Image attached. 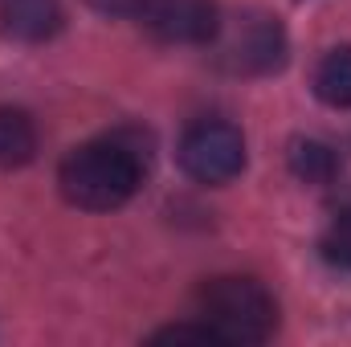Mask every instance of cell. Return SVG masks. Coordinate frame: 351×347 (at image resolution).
I'll list each match as a JSON object with an SVG mask.
<instances>
[{
  "mask_svg": "<svg viewBox=\"0 0 351 347\" xmlns=\"http://www.w3.org/2000/svg\"><path fill=\"white\" fill-rule=\"evenodd\" d=\"M180 168L200 184H229L245 168V135L225 119H200L180 139Z\"/></svg>",
  "mask_w": 351,
  "mask_h": 347,
  "instance_id": "277c9868",
  "label": "cell"
},
{
  "mask_svg": "<svg viewBox=\"0 0 351 347\" xmlns=\"http://www.w3.org/2000/svg\"><path fill=\"white\" fill-rule=\"evenodd\" d=\"M143 176H147V143L135 131H114L74 147L58 168V184L74 208L110 213L139 192Z\"/></svg>",
  "mask_w": 351,
  "mask_h": 347,
  "instance_id": "6da1fadb",
  "label": "cell"
},
{
  "mask_svg": "<svg viewBox=\"0 0 351 347\" xmlns=\"http://www.w3.org/2000/svg\"><path fill=\"white\" fill-rule=\"evenodd\" d=\"M37 156V123L21 106H0V168H25Z\"/></svg>",
  "mask_w": 351,
  "mask_h": 347,
  "instance_id": "ba28073f",
  "label": "cell"
},
{
  "mask_svg": "<svg viewBox=\"0 0 351 347\" xmlns=\"http://www.w3.org/2000/svg\"><path fill=\"white\" fill-rule=\"evenodd\" d=\"M200 319L221 344H265L278 331V302L254 278H213L200 290Z\"/></svg>",
  "mask_w": 351,
  "mask_h": 347,
  "instance_id": "7a4b0ae2",
  "label": "cell"
},
{
  "mask_svg": "<svg viewBox=\"0 0 351 347\" xmlns=\"http://www.w3.org/2000/svg\"><path fill=\"white\" fill-rule=\"evenodd\" d=\"M62 0H0V25L16 41H49L62 29Z\"/></svg>",
  "mask_w": 351,
  "mask_h": 347,
  "instance_id": "8992f818",
  "label": "cell"
},
{
  "mask_svg": "<svg viewBox=\"0 0 351 347\" xmlns=\"http://www.w3.org/2000/svg\"><path fill=\"white\" fill-rule=\"evenodd\" d=\"M135 16L164 45H208L221 29L213 0H143Z\"/></svg>",
  "mask_w": 351,
  "mask_h": 347,
  "instance_id": "5b68a950",
  "label": "cell"
},
{
  "mask_svg": "<svg viewBox=\"0 0 351 347\" xmlns=\"http://www.w3.org/2000/svg\"><path fill=\"white\" fill-rule=\"evenodd\" d=\"M156 344H221L217 339V331L200 319V323H176V327H164V331H156L152 335Z\"/></svg>",
  "mask_w": 351,
  "mask_h": 347,
  "instance_id": "8fae6325",
  "label": "cell"
},
{
  "mask_svg": "<svg viewBox=\"0 0 351 347\" xmlns=\"http://www.w3.org/2000/svg\"><path fill=\"white\" fill-rule=\"evenodd\" d=\"M217 49L221 70L241 74V78H265L286 66L290 41L278 16L269 12H241L233 21H221L217 37L208 41Z\"/></svg>",
  "mask_w": 351,
  "mask_h": 347,
  "instance_id": "3957f363",
  "label": "cell"
},
{
  "mask_svg": "<svg viewBox=\"0 0 351 347\" xmlns=\"http://www.w3.org/2000/svg\"><path fill=\"white\" fill-rule=\"evenodd\" d=\"M315 94L335 110H351V45L323 53L315 66Z\"/></svg>",
  "mask_w": 351,
  "mask_h": 347,
  "instance_id": "9c48e42d",
  "label": "cell"
},
{
  "mask_svg": "<svg viewBox=\"0 0 351 347\" xmlns=\"http://www.w3.org/2000/svg\"><path fill=\"white\" fill-rule=\"evenodd\" d=\"M143 0H90V8L106 12V16H135Z\"/></svg>",
  "mask_w": 351,
  "mask_h": 347,
  "instance_id": "7c38bea8",
  "label": "cell"
},
{
  "mask_svg": "<svg viewBox=\"0 0 351 347\" xmlns=\"http://www.w3.org/2000/svg\"><path fill=\"white\" fill-rule=\"evenodd\" d=\"M286 160H290V172L302 184H331L339 176V152L327 139H315V135H298L290 143Z\"/></svg>",
  "mask_w": 351,
  "mask_h": 347,
  "instance_id": "52a82bcc",
  "label": "cell"
},
{
  "mask_svg": "<svg viewBox=\"0 0 351 347\" xmlns=\"http://www.w3.org/2000/svg\"><path fill=\"white\" fill-rule=\"evenodd\" d=\"M323 258L331 261L335 270H348L351 274V204H343L331 217V225L323 233Z\"/></svg>",
  "mask_w": 351,
  "mask_h": 347,
  "instance_id": "30bf717a",
  "label": "cell"
}]
</instances>
